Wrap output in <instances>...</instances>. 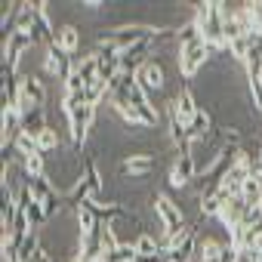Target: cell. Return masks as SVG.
I'll use <instances>...</instances> for the list:
<instances>
[{
    "label": "cell",
    "mask_w": 262,
    "mask_h": 262,
    "mask_svg": "<svg viewBox=\"0 0 262 262\" xmlns=\"http://www.w3.org/2000/svg\"><path fill=\"white\" fill-rule=\"evenodd\" d=\"M216 53H228V47H222V50H219V47H210L204 37L182 43V47H179V71H182V77L191 80L194 71H198L210 56H216ZM228 56H231V53H228Z\"/></svg>",
    "instance_id": "1"
},
{
    "label": "cell",
    "mask_w": 262,
    "mask_h": 262,
    "mask_svg": "<svg viewBox=\"0 0 262 262\" xmlns=\"http://www.w3.org/2000/svg\"><path fill=\"white\" fill-rule=\"evenodd\" d=\"M198 228L194 225H188L185 228V234H179V237H173V241H164L161 247H164V262H188L191 259V253H198Z\"/></svg>",
    "instance_id": "2"
},
{
    "label": "cell",
    "mask_w": 262,
    "mask_h": 262,
    "mask_svg": "<svg viewBox=\"0 0 262 262\" xmlns=\"http://www.w3.org/2000/svg\"><path fill=\"white\" fill-rule=\"evenodd\" d=\"M155 213L161 216V222H164V228H167V241H173V237H179V234H185V219H182V210L170 201V198H164V194H155Z\"/></svg>",
    "instance_id": "3"
},
{
    "label": "cell",
    "mask_w": 262,
    "mask_h": 262,
    "mask_svg": "<svg viewBox=\"0 0 262 262\" xmlns=\"http://www.w3.org/2000/svg\"><path fill=\"white\" fill-rule=\"evenodd\" d=\"M68 117V133H71V145L74 148H80L83 142H86V133H90V123H93V117H96V105H80V108H74V111H68L65 114Z\"/></svg>",
    "instance_id": "4"
},
{
    "label": "cell",
    "mask_w": 262,
    "mask_h": 262,
    "mask_svg": "<svg viewBox=\"0 0 262 262\" xmlns=\"http://www.w3.org/2000/svg\"><path fill=\"white\" fill-rule=\"evenodd\" d=\"M37 40H34V34L31 31H13L10 37H7V62H4V68H10V71H16V65H19V59H22V53L25 50H31Z\"/></svg>",
    "instance_id": "5"
},
{
    "label": "cell",
    "mask_w": 262,
    "mask_h": 262,
    "mask_svg": "<svg viewBox=\"0 0 262 262\" xmlns=\"http://www.w3.org/2000/svg\"><path fill=\"white\" fill-rule=\"evenodd\" d=\"M198 111H201V105L194 102L191 86H188V80H185V83H182V90H179V93L173 96V102H170V114H176V117L188 126V123H191V117H194Z\"/></svg>",
    "instance_id": "6"
},
{
    "label": "cell",
    "mask_w": 262,
    "mask_h": 262,
    "mask_svg": "<svg viewBox=\"0 0 262 262\" xmlns=\"http://www.w3.org/2000/svg\"><path fill=\"white\" fill-rule=\"evenodd\" d=\"M43 68L50 71V74H56V77H62V80H68V74L74 71V56H68L62 47H47V59H43Z\"/></svg>",
    "instance_id": "7"
},
{
    "label": "cell",
    "mask_w": 262,
    "mask_h": 262,
    "mask_svg": "<svg viewBox=\"0 0 262 262\" xmlns=\"http://www.w3.org/2000/svg\"><path fill=\"white\" fill-rule=\"evenodd\" d=\"M194 173H198V164H194L191 151H182L179 161H176L173 170H170V185H173V188H182V185H188V182L194 179Z\"/></svg>",
    "instance_id": "8"
},
{
    "label": "cell",
    "mask_w": 262,
    "mask_h": 262,
    "mask_svg": "<svg viewBox=\"0 0 262 262\" xmlns=\"http://www.w3.org/2000/svg\"><path fill=\"white\" fill-rule=\"evenodd\" d=\"M136 80H139V86H142L145 93L164 90V68H161V62H145V65L136 71Z\"/></svg>",
    "instance_id": "9"
},
{
    "label": "cell",
    "mask_w": 262,
    "mask_h": 262,
    "mask_svg": "<svg viewBox=\"0 0 262 262\" xmlns=\"http://www.w3.org/2000/svg\"><path fill=\"white\" fill-rule=\"evenodd\" d=\"M158 167V161H155V155H129L126 161H123V173H129V176H136V179H142V176H148L151 170Z\"/></svg>",
    "instance_id": "10"
},
{
    "label": "cell",
    "mask_w": 262,
    "mask_h": 262,
    "mask_svg": "<svg viewBox=\"0 0 262 262\" xmlns=\"http://www.w3.org/2000/svg\"><path fill=\"white\" fill-rule=\"evenodd\" d=\"M210 129H213V117L201 108V111L191 117V123L185 126V136H188V142H198V139H207V136H210Z\"/></svg>",
    "instance_id": "11"
},
{
    "label": "cell",
    "mask_w": 262,
    "mask_h": 262,
    "mask_svg": "<svg viewBox=\"0 0 262 262\" xmlns=\"http://www.w3.org/2000/svg\"><path fill=\"white\" fill-rule=\"evenodd\" d=\"M56 47H62L68 56H74V53L80 50V31H77V28H71V25L59 28V31H56Z\"/></svg>",
    "instance_id": "12"
},
{
    "label": "cell",
    "mask_w": 262,
    "mask_h": 262,
    "mask_svg": "<svg viewBox=\"0 0 262 262\" xmlns=\"http://www.w3.org/2000/svg\"><path fill=\"white\" fill-rule=\"evenodd\" d=\"M22 99L34 102V105H43L47 102V90L37 77H22Z\"/></svg>",
    "instance_id": "13"
},
{
    "label": "cell",
    "mask_w": 262,
    "mask_h": 262,
    "mask_svg": "<svg viewBox=\"0 0 262 262\" xmlns=\"http://www.w3.org/2000/svg\"><path fill=\"white\" fill-rule=\"evenodd\" d=\"M22 161H25V173H28V179H43V151H25L22 155Z\"/></svg>",
    "instance_id": "14"
},
{
    "label": "cell",
    "mask_w": 262,
    "mask_h": 262,
    "mask_svg": "<svg viewBox=\"0 0 262 262\" xmlns=\"http://www.w3.org/2000/svg\"><path fill=\"white\" fill-rule=\"evenodd\" d=\"M198 253H201V262H222V244L213 237L198 241Z\"/></svg>",
    "instance_id": "15"
},
{
    "label": "cell",
    "mask_w": 262,
    "mask_h": 262,
    "mask_svg": "<svg viewBox=\"0 0 262 262\" xmlns=\"http://www.w3.org/2000/svg\"><path fill=\"white\" fill-rule=\"evenodd\" d=\"M34 142H37V148H40L43 155H50V151H56V148H59V133H56L53 126H43L40 133L34 136Z\"/></svg>",
    "instance_id": "16"
},
{
    "label": "cell",
    "mask_w": 262,
    "mask_h": 262,
    "mask_svg": "<svg viewBox=\"0 0 262 262\" xmlns=\"http://www.w3.org/2000/svg\"><path fill=\"white\" fill-rule=\"evenodd\" d=\"M139 253H136V244H120L117 250L105 253V262H136Z\"/></svg>",
    "instance_id": "17"
},
{
    "label": "cell",
    "mask_w": 262,
    "mask_h": 262,
    "mask_svg": "<svg viewBox=\"0 0 262 262\" xmlns=\"http://www.w3.org/2000/svg\"><path fill=\"white\" fill-rule=\"evenodd\" d=\"M28 188H31V198L37 201V204H47L56 191L50 188V182L47 179H28Z\"/></svg>",
    "instance_id": "18"
},
{
    "label": "cell",
    "mask_w": 262,
    "mask_h": 262,
    "mask_svg": "<svg viewBox=\"0 0 262 262\" xmlns=\"http://www.w3.org/2000/svg\"><path fill=\"white\" fill-rule=\"evenodd\" d=\"M136 253H139V256H158V253H164V247H161L151 234H139V237H136Z\"/></svg>",
    "instance_id": "19"
},
{
    "label": "cell",
    "mask_w": 262,
    "mask_h": 262,
    "mask_svg": "<svg viewBox=\"0 0 262 262\" xmlns=\"http://www.w3.org/2000/svg\"><path fill=\"white\" fill-rule=\"evenodd\" d=\"M222 204H225V201H219L216 194H213V198H201V213H204V216H219V213H222Z\"/></svg>",
    "instance_id": "20"
},
{
    "label": "cell",
    "mask_w": 262,
    "mask_h": 262,
    "mask_svg": "<svg viewBox=\"0 0 262 262\" xmlns=\"http://www.w3.org/2000/svg\"><path fill=\"white\" fill-rule=\"evenodd\" d=\"M250 93H253L256 111H262V77H250Z\"/></svg>",
    "instance_id": "21"
},
{
    "label": "cell",
    "mask_w": 262,
    "mask_h": 262,
    "mask_svg": "<svg viewBox=\"0 0 262 262\" xmlns=\"http://www.w3.org/2000/svg\"><path fill=\"white\" fill-rule=\"evenodd\" d=\"M28 262H53V259H50V253H47L43 247H37V250L31 253V259H28Z\"/></svg>",
    "instance_id": "22"
},
{
    "label": "cell",
    "mask_w": 262,
    "mask_h": 262,
    "mask_svg": "<svg viewBox=\"0 0 262 262\" xmlns=\"http://www.w3.org/2000/svg\"><path fill=\"white\" fill-rule=\"evenodd\" d=\"M136 262H164V256H161V253H158V256H139Z\"/></svg>",
    "instance_id": "23"
}]
</instances>
